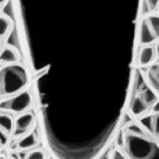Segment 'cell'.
I'll list each match as a JSON object with an SVG mask.
<instances>
[{
	"label": "cell",
	"mask_w": 159,
	"mask_h": 159,
	"mask_svg": "<svg viewBox=\"0 0 159 159\" xmlns=\"http://www.w3.org/2000/svg\"><path fill=\"white\" fill-rule=\"evenodd\" d=\"M158 10H159V5H158Z\"/></svg>",
	"instance_id": "cell-23"
},
{
	"label": "cell",
	"mask_w": 159,
	"mask_h": 159,
	"mask_svg": "<svg viewBox=\"0 0 159 159\" xmlns=\"http://www.w3.org/2000/svg\"><path fill=\"white\" fill-rule=\"evenodd\" d=\"M14 122L11 115L7 114H0V132L5 133L6 135L11 134L13 131Z\"/></svg>",
	"instance_id": "cell-12"
},
{
	"label": "cell",
	"mask_w": 159,
	"mask_h": 159,
	"mask_svg": "<svg viewBox=\"0 0 159 159\" xmlns=\"http://www.w3.org/2000/svg\"><path fill=\"white\" fill-rule=\"evenodd\" d=\"M31 103H32L31 94L29 92H20L11 95V98L2 101L0 103V109L14 113H23L31 106Z\"/></svg>",
	"instance_id": "cell-3"
},
{
	"label": "cell",
	"mask_w": 159,
	"mask_h": 159,
	"mask_svg": "<svg viewBox=\"0 0 159 159\" xmlns=\"http://www.w3.org/2000/svg\"><path fill=\"white\" fill-rule=\"evenodd\" d=\"M151 107L147 105L145 100L143 99L139 95H133L132 99H131V103H129V111L132 113V115L139 118L143 116Z\"/></svg>",
	"instance_id": "cell-6"
},
{
	"label": "cell",
	"mask_w": 159,
	"mask_h": 159,
	"mask_svg": "<svg viewBox=\"0 0 159 159\" xmlns=\"http://www.w3.org/2000/svg\"><path fill=\"white\" fill-rule=\"evenodd\" d=\"M111 157H112V153H111L109 148H108V150L102 151V152H101V156H99L98 159H111Z\"/></svg>",
	"instance_id": "cell-18"
},
{
	"label": "cell",
	"mask_w": 159,
	"mask_h": 159,
	"mask_svg": "<svg viewBox=\"0 0 159 159\" xmlns=\"http://www.w3.org/2000/svg\"><path fill=\"white\" fill-rule=\"evenodd\" d=\"M7 140H8V137H7L6 134H5V133H2V132H0V147L6 145Z\"/></svg>",
	"instance_id": "cell-19"
},
{
	"label": "cell",
	"mask_w": 159,
	"mask_h": 159,
	"mask_svg": "<svg viewBox=\"0 0 159 159\" xmlns=\"http://www.w3.org/2000/svg\"><path fill=\"white\" fill-rule=\"evenodd\" d=\"M17 61H18V55L14 49L10 47L1 49V51H0V62L1 63L11 64V63H16Z\"/></svg>",
	"instance_id": "cell-11"
},
{
	"label": "cell",
	"mask_w": 159,
	"mask_h": 159,
	"mask_svg": "<svg viewBox=\"0 0 159 159\" xmlns=\"http://www.w3.org/2000/svg\"><path fill=\"white\" fill-rule=\"evenodd\" d=\"M147 24L150 25V27L152 29L153 33L156 34V37H157V39L159 38V14H152V16H150L147 19Z\"/></svg>",
	"instance_id": "cell-14"
},
{
	"label": "cell",
	"mask_w": 159,
	"mask_h": 159,
	"mask_svg": "<svg viewBox=\"0 0 159 159\" xmlns=\"http://www.w3.org/2000/svg\"><path fill=\"white\" fill-rule=\"evenodd\" d=\"M111 159H128V157H126L124 153L120 151V150H115V151L112 153Z\"/></svg>",
	"instance_id": "cell-17"
},
{
	"label": "cell",
	"mask_w": 159,
	"mask_h": 159,
	"mask_svg": "<svg viewBox=\"0 0 159 159\" xmlns=\"http://www.w3.org/2000/svg\"><path fill=\"white\" fill-rule=\"evenodd\" d=\"M33 122H34V118H33L32 113H24V114H21L19 118L16 120V124H14L13 127V135L16 138H19L21 135L27 134L29 131L32 128Z\"/></svg>",
	"instance_id": "cell-4"
},
{
	"label": "cell",
	"mask_w": 159,
	"mask_h": 159,
	"mask_svg": "<svg viewBox=\"0 0 159 159\" xmlns=\"http://www.w3.org/2000/svg\"><path fill=\"white\" fill-rule=\"evenodd\" d=\"M156 52H157V56H159V42L157 43V47H156Z\"/></svg>",
	"instance_id": "cell-20"
},
{
	"label": "cell",
	"mask_w": 159,
	"mask_h": 159,
	"mask_svg": "<svg viewBox=\"0 0 159 159\" xmlns=\"http://www.w3.org/2000/svg\"><path fill=\"white\" fill-rule=\"evenodd\" d=\"M38 144V139L36 137L34 133H29V134H25L24 138L21 139L16 144V150L17 151H25V150H30Z\"/></svg>",
	"instance_id": "cell-9"
},
{
	"label": "cell",
	"mask_w": 159,
	"mask_h": 159,
	"mask_svg": "<svg viewBox=\"0 0 159 159\" xmlns=\"http://www.w3.org/2000/svg\"><path fill=\"white\" fill-rule=\"evenodd\" d=\"M6 1H7V0H0V7H1V6H4V4H5Z\"/></svg>",
	"instance_id": "cell-21"
},
{
	"label": "cell",
	"mask_w": 159,
	"mask_h": 159,
	"mask_svg": "<svg viewBox=\"0 0 159 159\" xmlns=\"http://www.w3.org/2000/svg\"><path fill=\"white\" fill-rule=\"evenodd\" d=\"M139 125L153 138L159 137V113L152 112V114L141 116L139 120Z\"/></svg>",
	"instance_id": "cell-5"
},
{
	"label": "cell",
	"mask_w": 159,
	"mask_h": 159,
	"mask_svg": "<svg viewBox=\"0 0 159 159\" xmlns=\"http://www.w3.org/2000/svg\"><path fill=\"white\" fill-rule=\"evenodd\" d=\"M157 57V52H156V48L150 47V45H145L140 50L139 53V66H148L153 63V61Z\"/></svg>",
	"instance_id": "cell-7"
},
{
	"label": "cell",
	"mask_w": 159,
	"mask_h": 159,
	"mask_svg": "<svg viewBox=\"0 0 159 159\" xmlns=\"http://www.w3.org/2000/svg\"><path fill=\"white\" fill-rule=\"evenodd\" d=\"M157 40L156 34L153 33L152 29L147 24V21L144 20L141 23V27H140V43L143 45H150Z\"/></svg>",
	"instance_id": "cell-8"
},
{
	"label": "cell",
	"mask_w": 159,
	"mask_h": 159,
	"mask_svg": "<svg viewBox=\"0 0 159 159\" xmlns=\"http://www.w3.org/2000/svg\"><path fill=\"white\" fill-rule=\"evenodd\" d=\"M1 49H2V43H1V39H0V51H1Z\"/></svg>",
	"instance_id": "cell-22"
},
{
	"label": "cell",
	"mask_w": 159,
	"mask_h": 159,
	"mask_svg": "<svg viewBox=\"0 0 159 159\" xmlns=\"http://www.w3.org/2000/svg\"><path fill=\"white\" fill-rule=\"evenodd\" d=\"M25 159H45V154L40 150H36V151L29 153Z\"/></svg>",
	"instance_id": "cell-15"
},
{
	"label": "cell",
	"mask_w": 159,
	"mask_h": 159,
	"mask_svg": "<svg viewBox=\"0 0 159 159\" xmlns=\"http://www.w3.org/2000/svg\"><path fill=\"white\" fill-rule=\"evenodd\" d=\"M27 71L20 64L11 63L0 69V96L20 93L27 84Z\"/></svg>",
	"instance_id": "cell-2"
},
{
	"label": "cell",
	"mask_w": 159,
	"mask_h": 159,
	"mask_svg": "<svg viewBox=\"0 0 159 159\" xmlns=\"http://www.w3.org/2000/svg\"><path fill=\"white\" fill-rule=\"evenodd\" d=\"M13 26V20L5 14H1L0 16V39L5 38Z\"/></svg>",
	"instance_id": "cell-13"
},
{
	"label": "cell",
	"mask_w": 159,
	"mask_h": 159,
	"mask_svg": "<svg viewBox=\"0 0 159 159\" xmlns=\"http://www.w3.org/2000/svg\"><path fill=\"white\" fill-rule=\"evenodd\" d=\"M147 81L148 86L159 95V64H153L147 70Z\"/></svg>",
	"instance_id": "cell-10"
},
{
	"label": "cell",
	"mask_w": 159,
	"mask_h": 159,
	"mask_svg": "<svg viewBox=\"0 0 159 159\" xmlns=\"http://www.w3.org/2000/svg\"><path fill=\"white\" fill-rule=\"evenodd\" d=\"M146 4L148 7V11H153L156 10L159 5V0H146Z\"/></svg>",
	"instance_id": "cell-16"
},
{
	"label": "cell",
	"mask_w": 159,
	"mask_h": 159,
	"mask_svg": "<svg viewBox=\"0 0 159 159\" xmlns=\"http://www.w3.org/2000/svg\"><path fill=\"white\" fill-rule=\"evenodd\" d=\"M124 147L128 159H159V144L137 124L125 129Z\"/></svg>",
	"instance_id": "cell-1"
}]
</instances>
